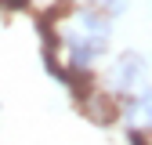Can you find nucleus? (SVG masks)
Masks as SVG:
<instances>
[{
  "instance_id": "nucleus-1",
  "label": "nucleus",
  "mask_w": 152,
  "mask_h": 145,
  "mask_svg": "<svg viewBox=\"0 0 152 145\" xmlns=\"http://www.w3.org/2000/svg\"><path fill=\"white\" fill-rule=\"evenodd\" d=\"M145 72H148V65H145V58L138 51H123L116 62H112V87L120 91V94H127V91H134L141 80H145Z\"/></svg>"
},
{
  "instance_id": "nucleus-2",
  "label": "nucleus",
  "mask_w": 152,
  "mask_h": 145,
  "mask_svg": "<svg viewBox=\"0 0 152 145\" xmlns=\"http://www.w3.org/2000/svg\"><path fill=\"white\" fill-rule=\"evenodd\" d=\"M69 69H87L94 58L105 54V36H69Z\"/></svg>"
},
{
  "instance_id": "nucleus-3",
  "label": "nucleus",
  "mask_w": 152,
  "mask_h": 145,
  "mask_svg": "<svg viewBox=\"0 0 152 145\" xmlns=\"http://www.w3.org/2000/svg\"><path fill=\"white\" fill-rule=\"evenodd\" d=\"M80 102H83L87 116H91L94 123H112V120L120 116V109L112 105V98H105V94H91V91H87V94H83Z\"/></svg>"
},
{
  "instance_id": "nucleus-4",
  "label": "nucleus",
  "mask_w": 152,
  "mask_h": 145,
  "mask_svg": "<svg viewBox=\"0 0 152 145\" xmlns=\"http://www.w3.org/2000/svg\"><path fill=\"white\" fill-rule=\"evenodd\" d=\"M127 109L130 113H141V120L152 123V87H145L138 98H127Z\"/></svg>"
},
{
  "instance_id": "nucleus-5",
  "label": "nucleus",
  "mask_w": 152,
  "mask_h": 145,
  "mask_svg": "<svg viewBox=\"0 0 152 145\" xmlns=\"http://www.w3.org/2000/svg\"><path fill=\"white\" fill-rule=\"evenodd\" d=\"M94 4H98L109 18H116V15H123V11H127V4H130V0H94Z\"/></svg>"
}]
</instances>
